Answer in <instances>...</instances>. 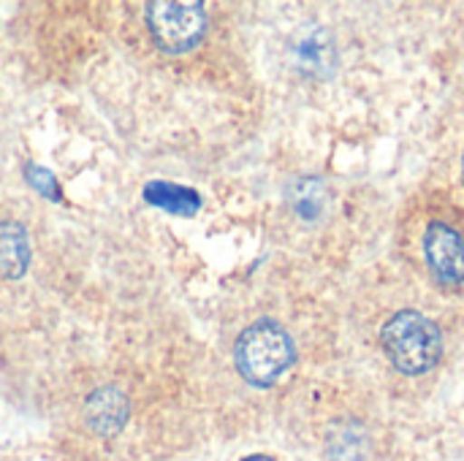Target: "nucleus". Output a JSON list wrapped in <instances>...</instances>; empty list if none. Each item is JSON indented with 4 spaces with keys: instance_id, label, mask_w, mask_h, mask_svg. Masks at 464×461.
Instances as JSON below:
<instances>
[{
    "instance_id": "5",
    "label": "nucleus",
    "mask_w": 464,
    "mask_h": 461,
    "mask_svg": "<svg viewBox=\"0 0 464 461\" xmlns=\"http://www.w3.org/2000/svg\"><path fill=\"white\" fill-rule=\"evenodd\" d=\"M87 424L92 432L98 435H117L130 413L128 399L117 391V389H98L90 399H87Z\"/></svg>"
},
{
    "instance_id": "6",
    "label": "nucleus",
    "mask_w": 464,
    "mask_h": 461,
    "mask_svg": "<svg viewBox=\"0 0 464 461\" xmlns=\"http://www.w3.org/2000/svg\"><path fill=\"white\" fill-rule=\"evenodd\" d=\"M296 65L313 76H324L334 68V43L329 38V33L324 27H310L307 33H302L296 38V49H294Z\"/></svg>"
},
{
    "instance_id": "12",
    "label": "nucleus",
    "mask_w": 464,
    "mask_h": 461,
    "mask_svg": "<svg viewBox=\"0 0 464 461\" xmlns=\"http://www.w3.org/2000/svg\"><path fill=\"white\" fill-rule=\"evenodd\" d=\"M245 461H275V459H269V456H247Z\"/></svg>"
},
{
    "instance_id": "8",
    "label": "nucleus",
    "mask_w": 464,
    "mask_h": 461,
    "mask_svg": "<svg viewBox=\"0 0 464 461\" xmlns=\"http://www.w3.org/2000/svg\"><path fill=\"white\" fill-rule=\"evenodd\" d=\"M144 198L171 215H196L198 212V204L201 198L188 190V187H179V185H169V182H150L144 187Z\"/></svg>"
},
{
    "instance_id": "11",
    "label": "nucleus",
    "mask_w": 464,
    "mask_h": 461,
    "mask_svg": "<svg viewBox=\"0 0 464 461\" xmlns=\"http://www.w3.org/2000/svg\"><path fill=\"white\" fill-rule=\"evenodd\" d=\"M24 177H27V182L41 193V196H46V198H60V190H57V182H54V177L49 174V171H44L41 166H27V171H24Z\"/></svg>"
},
{
    "instance_id": "7",
    "label": "nucleus",
    "mask_w": 464,
    "mask_h": 461,
    "mask_svg": "<svg viewBox=\"0 0 464 461\" xmlns=\"http://www.w3.org/2000/svg\"><path fill=\"white\" fill-rule=\"evenodd\" d=\"M30 245L19 223H0V277L16 280L27 272Z\"/></svg>"
},
{
    "instance_id": "10",
    "label": "nucleus",
    "mask_w": 464,
    "mask_h": 461,
    "mask_svg": "<svg viewBox=\"0 0 464 461\" xmlns=\"http://www.w3.org/2000/svg\"><path fill=\"white\" fill-rule=\"evenodd\" d=\"M294 204H296V212L304 215V217H315L321 209H324V187L321 182L315 179H302L296 187H294Z\"/></svg>"
},
{
    "instance_id": "2",
    "label": "nucleus",
    "mask_w": 464,
    "mask_h": 461,
    "mask_svg": "<svg viewBox=\"0 0 464 461\" xmlns=\"http://www.w3.org/2000/svg\"><path fill=\"white\" fill-rule=\"evenodd\" d=\"M237 370L239 375L258 389L275 386L294 364L296 351L288 331L275 321H258L242 331L237 342Z\"/></svg>"
},
{
    "instance_id": "3",
    "label": "nucleus",
    "mask_w": 464,
    "mask_h": 461,
    "mask_svg": "<svg viewBox=\"0 0 464 461\" xmlns=\"http://www.w3.org/2000/svg\"><path fill=\"white\" fill-rule=\"evenodd\" d=\"M147 22L152 38L169 54L193 49L207 30V14L201 3H150Z\"/></svg>"
},
{
    "instance_id": "9",
    "label": "nucleus",
    "mask_w": 464,
    "mask_h": 461,
    "mask_svg": "<svg viewBox=\"0 0 464 461\" xmlns=\"http://www.w3.org/2000/svg\"><path fill=\"white\" fill-rule=\"evenodd\" d=\"M332 461H364L367 459V437L356 427H343L329 440Z\"/></svg>"
},
{
    "instance_id": "1",
    "label": "nucleus",
    "mask_w": 464,
    "mask_h": 461,
    "mask_svg": "<svg viewBox=\"0 0 464 461\" xmlns=\"http://www.w3.org/2000/svg\"><path fill=\"white\" fill-rule=\"evenodd\" d=\"M381 348L397 372L419 378L438 367L443 356V334L427 315L402 310L381 329Z\"/></svg>"
},
{
    "instance_id": "4",
    "label": "nucleus",
    "mask_w": 464,
    "mask_h": 461,
    "mask_svg": "<svg viewBox=\"0 0 464 461\" xmlns=\"http://www.w3.org/2000/svg\"><path fill=\"white\" fill-rule=\"evenodd\" d=\"M424 255L438 280L449 285L464 283V239L446 223H430L424 231Z\"/></svg>"
}]
</instances>
